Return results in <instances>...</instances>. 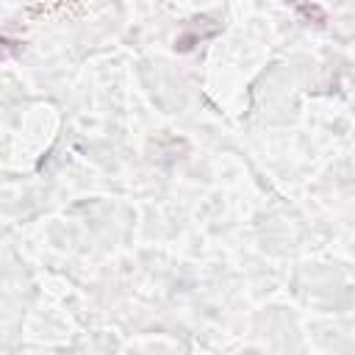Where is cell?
<instances>
[{
	"mask_svg": "<svg viewBox=\"0 0 355 355\" xmlns=\"http://www.w3.org/2000/svg\"><path fill=\"white\" fill-rule=\"evenodd\" d=\"M219 31H197V25H194V19L186 25V31L180 33V36H175V50L178 53H189V50H194L202 39H208V36H216Z\"/></svg>",
	"mask_w": 355,
	"mask_h": 355,
	"instance_id": "6da1fadb",
	"label": "cell"
},
{
	"mask_svg": "<svg viewBox=\"0 0 355 355\" xmlns=\"http://www.w3.org/2000/svg\"><path fill=\"white\" fill-rule=\"evenodd\" d=\"M297 11H300V17H302V19L313 22V25H324V22H327L324 8H322V6H316V3H297Z\"/></svg>",
	"mask_w": 355,
	"mask_h": 355,
	"instance_id": "7a4b0ae2",
	"label": "cell"
}]
</instances>
